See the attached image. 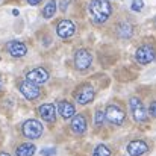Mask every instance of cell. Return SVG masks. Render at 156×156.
Returning a JSON list of instances; mask_svg holds the SVG:
<instances>
[{
  "label": "cell",
  "mask_w": 156,
  "mask_h": 156,
  "mask_svg": "<svg viewBox=\"0 0 156 156\" xmlns=\"http://www.w3.org/2000/svg\"><path fill=\"white\" fill-rule=\"evenodd\" d=\"M88 11H90L91 18H93L96 23L102 24V23H105V21L111 17V14H112V6H111V3H109L108 0H93V2L90 3Z\"/></svg>",
  "instance_id": "obj_1"
},
{
  "label": "cell",
  "mask_w": 156,
  "mask_h": 156,
  "mask_svg": "<svg viewBox=\"0 0 156 156\" xmlns=\"http://www.w3.org/2000/svg\"><path fill=\"white\" fill-rule=\"evenodd\" d=\"M43 130H44L43 124H41L38 120H34V118L26 120V121L23 123V126H21L23 135H24L26 138H29V140H38V138L43 135Z\"/></svg>",
  "instance_id": "obj_2"
},
{
  "label": "cell",
  "mask_w": 156,
  "mask_h": 156,
  "mask_svg": "<svg viewBox=\"0 0 156 156\" xmlns=\"http://www.w3.org/2000/svg\"><path fill=\"white\" fill-rule=\"evenodd\" d=\"M105 118L111 123V124H115V126H120L124 123V118H126V112L121 106L118 105H109L105 111Z\"/></svg>",
  "instance_id": "obj_3"
},
{
  "label": "cell",
  "mask_w": 156,
  "mask_h": 156,
  "mask_svg": "<svg viewBox=\"0 0 156 156\" xmlns=\"http://www.w3.org/2000/svg\"><path fill=\"white\" fill-rule=\"evenodd\" d=\"M129 106H130V114H132L135 121L143 123V121L147 120V108L144 106V103L138 97H130Z\"/></svg>",
  "instance_id": "obj_4"
},
{
  "label": "cell",
  "mask_w": 156,
  "mask_h": 156,
  "mask_svg": "<svg viewBox=\"0 0 156 156\" xmlns=\"http://www.w3.org/2000/svg\"><path fill=\"white\" fill-rule=\"evenodd\" d=\"M18 90H20V93L27 99V100H37L40 96H41V88L37 85V83H34V82H30V80H23L20 85H18Z\"/></svg>",
  "instance_id": "obj_5"
},
{
  "label": "cell",
  "mask_w": 156,
  "mask_h": 156,
  "mask_svg": "<svg viewBox=\"0 0 156 156\" xmlns=\"http://www.w3.org/2000/svg\"><path fill=\"white\" fill-rule=\"evenodd\" d=\"M91 62H93V56H91V53L88 52L87 49H79L77 52L74 53V67L79 71L88 70Z\"/></svg>",
  "instance_id": "obj_6"
},
{
  "label": "cell",
  "mask_w": 156,
  "mask_h": 156,
  "mask_svg": "<svg viewBox=\"0 0 156 156\" xmlns=\"http://www.w3.org/2000/svg\"><path fill=\"white\" fill-rule=\"evenodd\" d=\"M135 58H136V61H138L140 64L147 65V64H150L152 61H155L156 52H155V49H153L152 46L144 44V46L138 47V50H136V53H135Z\"/></svg>",
  "instance_id": "obj_7"
},
{
  "label": "cell",
  "mask_w": 156,
  "mask_h": 156,
  "mask_svg": "<svg viewBox=\"0 0 156 156\" xmlns=\"http://www.w3.org/2000/svg\"><path fill=\"white\" fill-rule=\"evenodd\" d=\"M49 77H50L49 71H47L46 68H43V67H37V68L29 70V71L26 73V79L30 80V82H34V83H37V85L46 83V82L49 80Z\"/></svg>",
  "instance_id": "obj_8"
},
{
  "label": "cell",
  "mask_w": 156,
  "mask_h": 156,
  "mask_svg": "<svg viewBox=\"0 0 156 156\" xmlns=\"http://www.w3.org/2000/svg\"><path fill=\"white\" fill-rule=\"evenodd\" d=\"M76 97V102L79 105H88L91 103L96 97V90L91 87V85H82L79 88V91L74 94Z\"/></svg>",
  "instance_id": "obj_9"
},
{
  "label": "cell",
  "mask_w": 156,
  "mask_h": 156,
  "mask_svg": "<svg viewBox=\"0 0 156 156\" xmlns=\"http://www.w3.org/2000/svg\"><path fill=\"white\" fill-rule=\"evenodd\" d=\"M74 32H76V24L71 20H61L56 26V34L62 40L71 38L74 35Z\"/></svg>",
  "instance_id": "obj_10"
},
{
  "label": "cell",
  "mask_w": 156,
  "mask_h": 156,
  "mask_svg": "<svg viewBox=\"0 0 156 156\" xmlns=\"http://www.w3.org/2000/svg\"><path fill=\"white\" fill-rule=\"evenodd\" d=\"M147 152H149V146H147V143H144L141 140H135L127 144V153L130 156H143Z\"/></svg>",
  "instance_id": "obj_11"
},
{
  "label": "cell",
  "mask_w": 156,
  "mask_h": 156,
  "mask_svg": "<svg viewBox=\"0 0 156 156\" xmlns=\"http://www.w3.org/2000/svg\"><path fill=\"white\" fill-rule=\"evenodd\" d=\"M88 129V123H87V118L85 115L79 114V115H73L71 117V130L76 133V135H83Z\"/></svg>",
  "instance_id": "obj_12"
},
{
  "label": "cell",
  "mask_w": 156,
  "mask_h": 156,
  "mask_svg": "<svg viewBox=\"0 0 156 156\" xmlns=\"http://www.w3.org/2000/svg\"><path fill=\"white\" fill-rule=\"evenodd\" d=\"M6 50L12 58H23L27 53V47L21 41H9L6 44Z\"/></svg>",
  "instance_id": "obj_13"
},
{
  "label": "cell",
  "mask_w": 156,
  "mask_h": 156,
  "mask_svg": "<svg viewBox=\"0 0 156 156\" xmlns=\"http://www.w3.org/2000/svg\"><path fill=\"white\" fill-rule=\"evenodd\" d=\"M58 112H59V115H61L62 118L70 120V118L76 114V108H74V105L67 102V100H61V102L58 103Z\"/></svg>",
  "instance_id": "obj_14"
},
{
  "label": "cell",
  "mask_w": 156,
  "mask_h": 156,
  "mask_svg": "<svg viewBox=\"0 0 156 156\" xmlns=\"http://www.w3.org/2000/svg\"><path fill=\"white\" fill-rule=\"evenodd\" d=\"M40 115L44 121H49V123H53L55 118H56V108L55 105L52 103H44L40 106Z\"/></svg>",
  "instance_id": "obj_15"
},
{
  "label": "cell",
  "mask_w": 156,
  "mask_h": 156,
  "mask_svg": "<svg viewBox=\"0 0 156 156\" xmlns=\"http://www.w3.org/2000/svg\"><path fill=\"white\" fill-rule=\"evenodd\" d=\"M117 35L120 37V38H130L132 35H133V27H132V24L130 23H126V21H123V23H120L118 26H117Z\"/></svg>",
  "instance_id": "obj_16"
},
{
  "label": "cell",
  "mask_w": 156,
  "mask_h": 156,
  "mask_svg": "<svg viewBox=\"0 0 156 156\" xmlns=\"http://www.w3.org/2000/svg\"><path fill=\"white\" fill-rule=\"evenodd\" d=\"M35 146L32 143H24V144H20L17 149H15V155L17 156H34L35 155Z\"/></svg>",
  "instance_id": "obj_17"
},
{
  "label": "cell",
  "mask_w": 156,
  "mask_h": 156,
  "mask_svg": "<svg viewBox=\"0 0 156 156\" xmlns=\"http://www.w3.org/2000/svg\"><path fill=\"white\" fill-rule=\"evenodd\" d=\"M56 12V0H49V3L43 9V17L44 18H52Z\"/></svg>",
  "instance_id": "obj_18"
},
{
  "label": "cell",
  "mask_w": 156,
  "mask_h": 156,
  "mask_svg": "<svg viewBox=\"0 0 156 156\" xmlns=\"http://www.w3.org/2000/svg\"><path fill=\"white\" fill-rule=\"evenodd\" d=\"M111 149L108 147V146H105V144H99L96 149H94V153L93 156H111Z\"/></svg>",
  "instance_id": "obj_19"
},
{
  "label": "cell",
  "mask_w": 156,
  "mask_h": 156,
  "mask_svg": "<svg viewBox=\"0 0 156 156\" xmlns=\"http://www.w3.org/2000/svg\"><path fill=\"white\" fill-rule=\"evenodd\" d=\"M105 112L102 109H97V112H96V117H94V123H96V126L97 127H102L105 123Z\"/></svg>",
  "instance_id": "obj_20"
},
{
  "label": "cell",
  "mask_w": 156,
  "mask_h": 156,
  "mask_svg": "<svg viewBox=\"0 0 156 156\" xmlns=\"http://www.w3.org/2000/svg\"><path fill=\"white\" fill-rule=\"evenodd\" d=\"M143 8H144V0H133L132 2V9L133 11H143Z\"/></svg>",
  "instance_id": "obj_21"
},
{
  "label": "cell",
  "mask_w": 156,
  "mask_h": 156,
  "mask_svg": "<svg viewBox=\"0 0 156 156\" xmlns=\"http://www.w3.org/2000/svg\"><path fill=\"white\" fill-rule=\"evenodd\" d=\"M147 114H149V115H150L152 118H156V100L150 103V106H149V111H147Z\"/></svg>",
  "instance_id": "obj_22"
},
{
  "label": "cell",
  "mask_w": 156,
  "mask_h": 156,
  "mask_svg": "<svg viewBox=\"0 0 156 156\" xmlns=\"http://www.w3.org/2000/svg\"><path fill=\"white\" fill-rule=\"evenodd\" d=\"M56 153V150L55 149H44V150H41V155L43 156H52Z\"/></svg>",
  "instance_id": "obj_23"
},
{
  "label": "cell",
  "mask_w": 156,
  "mask_h": 156,
  "mask_svg": "<svg viewBox=\"0 0 156 156\" xmlns=\"http://www.w3.org/2000/svg\"><path fill=\"white\" fill-rule=\"evenodd\" d=\"M43 0H27V3L29 5H32V6H37V5H40Z\"/></svg>",
  "instance_id": "obj_24"
},
{
  "label": "cell",
  "mask_w": 156,
  "mask_h": 156,
  "mask_svg": "<svg viewBox=\"0 0 156 156\" xmlns=\"http://www.w3.org/2000/svg\"><path fill=\"white\" fill-rule=\"evenodd\" d=\"M0 156H11V155H9V153H6V152H2V153H0Z\"/></svg>",
  "instance_id": "obj_25"
},
{
  "label": "cell",
  "mask_w": 156,
  "mask_h": 156,
  "mask_svg": "<svg viewBox=\"0 0 156 156\" xmlns=\"http://www.w3.org/2000/svg\"><path fill=\"white\" fill-rule=\"evenodd\" d=\"M0 90H2V79H0Z\"/></svg>",
  "instance_id": "obj_26"
}]
</instances>
